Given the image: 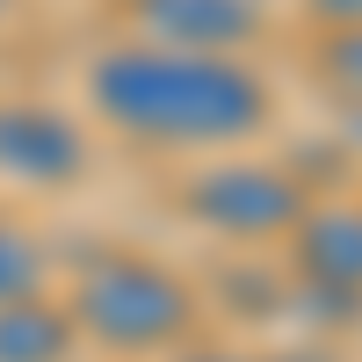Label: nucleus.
Listing matches in <instances>:
<instances>
[{
	"label": "nucleus",
	"mask_w": 362,
	"mask_h": 362,
	"mask_svg": "<svg viewBox=\"0 0 362 362\" xmlns=\"http://www.w3.org/2000/svg\"><path fill=\"white\" fill-rule=\"evenodd\" d=\"M87 95L124 138L145 145H232L268 124V87L239 58H196L160 44L102 51Z\"/></svg>",
	"instance_id": "obj_1"
},
{
	"label": "nucleus",
	"mask_w": 362,
	"mask_h": 362,
	"mask_svg": "<svg viewBox=\"0 0 362 362\" xmlns=\"http://www.w3.org/2000/svg\"><path fill=\"white\" fill-rule=\"evenodd\" d=\"M73 334L116 355H153L196 334V290L153 254H102L73 283Z\"/></svg>",
	"instance_id": "obj_2"
},
{
	"label": "nucleus",
	"mask_w": 362,
	"mask_h": 362,
	"mask_svg": "<svg viewBox=\"0 0 362 362\" xmlns=\"http://www.w3.org/2000/svg\"><path fill=\"white\" fill-rule=\"evenodd\" d=\"M181 210L225 239H276V232H297L312 196L297 189V174L268 167V160H218L181 189Z\"/></svg>",
	"instance_id": "obj_3"
},
{
	"label": "nucleus",
	"mask_w": 362,
	"mask_h": 362,
	"mask_svg": "<svg viewBox=\"0 0 362 362\" xmlns=\"http://www.w3.org/2000/svg\"><path fill=\"white\" fill-rule=\"evenodd\" d=\"M87 174V138L51 102H0V181L22 189H66Z\"/></svg>",
	"instance_id": "obj_4"
},
{
	"label": "nucleus",
	"mask_w": 362,
	"mask_h": 362,
	"mask_svg": "<svg viewBox=\"0 0 362 362\" xmlns=\"http://www.w3.org/2000/svg\"><path fill=\"white\" fill-rule=\"evenodd\" d=\"M131 15L160 51H196V58H232L261 29L254 0H131Z\"/></svg>",
	"instance_id": "obj_5"
},
{
	"label": "nucleus",
	"mask_w": 362,
	"mask_h": 362,
	"mask_svg": "<svg viewBox=\"0 0 362 362\" xmlns=\"http://www.w3.org/2000/svg\"><path fill=\"white\" fill-rule=\"evenodd\" d=\"M290 254H297V283H305V290L355 297V305H362V203L305 210L297 232H290Z\"/></svg>",
	"instance_id": "obj_6"
},
{
	"label": "nucleus",
	"mask_w": 362,
	"mask_h": 362,
	"mask_svg": "<svg viewBox=\"0 0 362 362\" xmlns=\"http://www.w3.org/2000/svg\"><path fill=\"white\" fill-rule=\"evenodd\" d=\"M73 312L44 305V297H15L0 305V362H73Z\"/></svg>",
	"instance_id": "obj_7"
},
{
	"label": "nucleus",
	"mask_w": 362,
	"mask_h": 362,
	"mask_svg": "<svg viewBox=\"0 0 362 362\" xmlns=\"http://www.w3.org/2000/svg\"><path fill=\"white\" fill-rule=\"evenodd\" d=\"M15 297H44V247L15 218H0V305Z\"/></svg>",
	"instance_id": "obj_8"
},
{
	"label": "nucleus",
	"mask_w": 362,
	"mask_h": 362,
	"mask_svg": "<svg viewBox=\"0 0 362 362\" xmlns=\"http://www.w3.org/2000/svg\"><path fill=\"white\" fill-rule=\"evenodd\" d=\"M319 73L334 80L348 102H362V29H334V37L319 44Z\"/></svg>",
	"instance_id": "obj_9"
},
{
	"label": "nucleus",
	"mask_w": 362,
	"mask_h": 362,
	"mask_svg": "<svg viewBox=\"0 0 362 362\" xmlns=\"http://www.w3.org/2000/svg\"><path fill=\"white\" fill-rule=\"evenodd\" d=\"M312 15L334 29H362V0H312Z\"/></svg>",
	"instance_id": "obj_10"
},
{
	"label": "nucleus",
	"mask_w": 362,
	"mask_h": 362,
	"mask_svg": "<svg viewBox=\"0 0 362 362\" xmlns=\"http://www.w3.org/2000/svg\"><path fill=\"white\" fill-rule=\"evenodd\" d=\"M181 362H254V355H232V348H189Z\"/></svg>",
	"instance_id": "obj_11"
},
{
	"label": "nucleus",
	"mask_w": 362,
	"mask_h": 362,
	"mask_svg": "<svg viewBox=\"0 0 362 362\" xmlns=\"http://www.w3.org/2000/svg\"><path fill=\"white\" fill-rule=\"evenodd\" d=\"M268 362H326V355H312V348H290V355H268Z\"/></svg>",
	"instance_id": "obj_12"
},
{
	"label": "nucleus",
	"mask_w": 362,
	"mask_h": 362,
	"mask_svg": "<svg viewBox=\"0 0 362 362\" xmlns=\"http://www.w3.org/2000/svg\"><path fill=\"white\" fill-rule=\"evenodd\" d=\"M348 131H355V145H362V116H355V124H348Z\"/></svg>",
	"instance_id": "obj_13"
},
{
	"label": "nucleus",
	"mask_w": 362,
	"mask_h": 362,
	"mask_svg": "<svg viewBox=\"0 0 362 362\" xmlns=\"http://www.w3.org/2000/svg\"><path fill=\"white\" fill-rule=\"evenodd\" d=\"M0 8H8V0H0Z\"/></svg>",
	"instance_id": "obj_14"
}]
</instances>
